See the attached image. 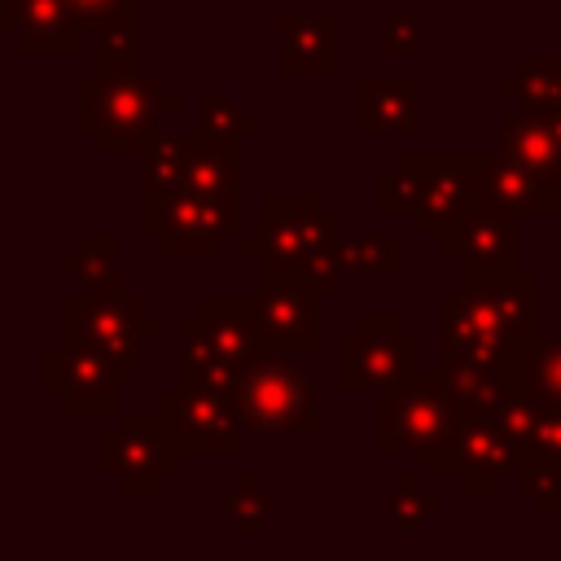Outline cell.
Listing matches in <instances>:
<instances>
[{"mask_svg":"<svg viewBox=\"0 0 561 561\" xmlns=\"http://www.w3.org/2000/svg\"><path fill=\"white\" fill-rule=\"evenodd\" d=\"M465 412L456 408L443 373L434 377H408L390 390H381L377 408V447L381 451H408L421 460V473H456Z\"/></svg>","mask_w":561,"mask_h":561,"instance_id":"obj_1","label":"cell"},{"mask_svg":"<svg viewBox=\"0 0 561 561\" xmlns=\"http://www.w3.org/2000/svg\"><path fill=\"white\" fill-rule=\"evenodd\" d=\"M162 88L153 75H83L79 83V131L101 153H149L158 140Z\"/></svg>","mask_w":561,"mask_h":561,"instance_id":"obj_2","label":"cell"},{"mask_svg":"<svg viewBox=\"0 0 561 561\" xmlns=\"http://www.w3.org/2000/svg\"><path fill=\"white\" fill-rule=\"evenodd\" d=\"M342 219L320 206L311 193H267L259 202V228L237 232V250L254 254L263 267L276 272H302L320 254H337L342 245Z\"/></svg>","mask_w":561,"mask_h":561,"instance_id":"obj_3","label":"cell"},{"mask_svg":"<svg viewBox=\"0 0 561 561\" xmlns=\"http://www.w3.org/2000/svg\"><path fill=\"white\" fill-rule=\"evenodd\" d=\"M316 381L294 355H263L245 368L237 386V412L245 434L254 438H280V434H316Z\"/></svg>","mask_w":561,"mask_h":561,"instance_id":"obj_4","label":"cell"},{"mask_svg":"<svg viewBox=\"0 0 561 561\" xmlns=\"http://www.w3.org/2000/svg\"><path fill=\"white\" fill-rule=\"evenodd\" d=\"M61 346L66 351H96L114 359L123 373L140 368V337L158 333V316L145 311L131 294H66L61 311Z\"/></svg>","mask_w":561,"mask_h":561,"instance_id":"obj_5","label":"cell"},{"mask_svg":"<svg viewBox=\"0 0 561 561\" xmlns=\"http://www.w3.org/2000/svg\"><path fill=\"white\" fill-rule=\"evenodd\" d=\"M535 289H539V280L526 267H513V272H469V267H460V289L456 294H460L473 329L486 337V346H495L508 359V355L539 342Z\"/></svg>","mask_w":561,"mask_h":561,"instance_id":"obj_6","label":"cell"},{"mask_svg":"<svg viewBox=\"0 0 561 561\" xmlns=\"http://www.w3.org/2000/svg\"><path fill=\"white\" fill-rule=\"evenodd\" d=\"M421 373V342L403 333L399 316L390 311H364L351 333L337 342V390H390Z\"/></svg>","mask_w":561,"mask_h":561,"instance_id":"obj_7","label":"cell"},{"mask_svg":"<svg viewBox=\"0 0 561 561\" xmlns=\"http://www.w3.org/2000/svg\"><path fill=\"white\" fill-rule=\"evenodd\" d=\"M180 456L184 451L175 447V438L158 412L123 416L101 438V473H110L123 495H153L180 469Z\"/></svg>","mask_w":561,"mask_h":561,"instance_id":"obj_8","label":"cell"},{"mask_svg":"<svg viewBox=\"0 0 561 561\" xmlns=\"http://www.w3.org/2000/svg\"><path fill=\"white\" fill-rule=\"evenodd\" d=\"M259 333L267 355H311L320 346V294L298 272H259Z\"/></svg>","mask_w":561,"mask_h":561,"instance_id":"obj_9","label":"cell"},{"mask_svg":"<svg viewBox=\"0 0 561 561\" xmlns=\"http://www.w3.org/2000/svg\"><path fill=\"white\" fill-rule=\"evenodd\" d=\"M39 390L53 394L61 412L114 416L123 408V368L96 351L57 346L39 355Z\"/></svg>","mask_w":561,"mask_h":561,"instance_id":"obj_10","label":"cell"},{"mask_svg":"<svg viewBox=\"0 0 561 561\" xmlns=\"http://www.w3.org/2000/svg\"><path fill=\"white\" fill-rule=\"evenodd\" d=\"M158 416L184 456H232L245 438L237 394H202L175 386L158 399Z\"/></svg>","mask_w":561,"mask_h":561,"instance_id":"obj_11","label":"cell"},{"mask_svg":"<svg viewBox=\"0 0 561 561\" xmlns=\"http://www.w3.org/2000/svg\"><path fill=\"white\" fill-rule=\"evenodd\" d=\"M237 193H193L184 188L158 219L162 254H215L228 232H237Z\"/></svg>","mask_w":561,"mask_h":561,"instance_id":"obj_12","label":"cell"},{"mask_svg":"<svg viewBox=\"0 0 561 561\" xmlns=\"http://www.w3.org/2000/svg\"><path fill=\"white\" fill-rule=\"evenodd\" d=\"M482 162L486 158H478V153H465V158L430 153V158H421V171H425V202H421V215H416L421 232H430L438 241L465 215L478 210V171H482Z\"/></svg>","mask_w":561,"mask_h":561,"instance_id":"obj_13","label":"cell"},{"mask_svg":"<svg viewBox=\"0 0 561 561\" xmlns=\"http://www.w3.org/2000/svg\"><path fill=\"white\" fill-rule=\"evenodd\" d=\"M0 31L22 57H75L88 35L61 0H0Z\"/></svg>","mask_w":561,"mask_h":561,"instance_id":"obj_14","label":"cell"},{"mask_svg":"<svg viewBox=\"0 0 561 561\" xmlns=\"http://www.w3.org/2000/svg\"><path fill=\"white\" fill-rule=\"evenodd\" d=\"M478 210L491 219H535V215H552L557 210V184L530 175L526 167L500 158H486L478 171Z\"/></svg>","mask_w":561,"mask_h":561,"instance_id":"obj_15","label":"cell"},{"mask_svg":"<svg viewBox=\"0 0 561 561\" xmlns=\"http://www.w3.org/2000/svg\"><path fill=\"white\" fill-rule=\"evenodd\" d=\"M355 118L364 136H412L421 127V79L416 75H359Z\"/></svg>","mask_w":561,"mask_h":561,"instance_id":"obj_16","label":"cell"},{"mask_svg":"<svg viewBox=\"0 0 561 561\" xmlns=\"http://www.w3.org/2000/svg\"><path fill=\"white\" fill-rule=\"evenodd\" d=\"M197 324L215 346V355L237 368H250L254 359L267 355L259 333V302L245 294H206L197 302Z\"/></svg>","mask_w":561,"mask_h":561,"instance_id":"obj_17","label":"cell"},{"mask_svg":"<svg viewBox=\"0 0 561 561\" xmlns=\"http://www.w3.org/2000/svg\"><path fill=\"white\" fill-rule=\"evenodd\" d=\"M504 473H517V447L491 425L486 412H465L460 451H456V486L465 495L500 491Z\"/></svg>","mask_w":561,"mask_h":561,"instance_id":"obj_18","label":"cell"},{"mask_svg":"<svg viewBox=\"0 0 561 561\" xmlns=\"http://www.w3.org/2000/svg\"><path fill=\"white\" fill-rule=\"evenodd\" d=\"M438 250L469 272H513L522 259V237L513 219H491L473 210L451 232L438 237Z\"/></svg>","mask_w":561,"mask_h":561,"instance_id":"obj_19","label":"cell"},{"mask_svg":"<svg viewBox=\"0 0 561 561\" xmlns=\"http://www.w3.org/2000/svg\"><path fill=\"white\" fill-rule=\"evenodd\" d=\"M188 158H193V136H158L153 149L145 153V167H140V202H136L140 232H153L158 237L162 210L188 188Z\"/></svg>","mask_w":561,"mask_h":561,"instance_id":"obj_20","label":"cell"},{"mask_svg":"<svg viewBox=\"0 0 561 561\" xmlns=\"http://www.w3.org/2000/svg\"><path fill=\"white\" fill-rule=\"evenodd\" d=\"M280 35V75H337V18L333 13H285Z\"/></svg>","mask_w":561,"mask_h":561,"instance_id":"obj_21","label":"cell"},{"mask_svg":"<svg viewBox=\"0 0 561 561\" xmlns=\"http://www.w3.org/2000/svg\"><path fill=\"white\" fill-rule=\"evenodd\" d=\"M180 329V390H202V394H237L245 368L228 364L215 355V346L206 342L202 324H197V311L180 316L175 320Z\"/></svg>","mask_w":561,"mask_h":561,"instance_id":"obj_22","label":"cell"},{"mask_svg":"<svg viewBox=\"0 0 561 561\" xmlns=\"http://www.w3.org/2000/svg\"><path fill=\"white\" fill-rule=\"evenodd\" d=\"M500 153L539 180H552V184L561 180V136L552 131V123L543 114L513 110L500 127Z\"/></svg>","mask_w":561,"mask_h":561,"instance_id":"obj_23","label":"cell"},{"mask_svg":"<svg viewBox=\"0 0 561 561\" xmlns=\"http://www.w3.org/2000/svg\"><path fill=\"white\" fill-rule=\"evenodd\" d=\"M500 390L530 394L543 408H561V337H552V342L539 337L535 346L508 355L504 373H500Z\"/></svg>","mask_w":561,"mask_h":561,"instance_id":"obj_24","label":"cell"},{"mask_svg":"<svg viewBox=\"0 0 561 561\" xmlns=\"http://www.w3.org/2000/svg\"><path fill=\"white\" fill-rule=\"evenodd\" d=\"M118 250L123 241L114 232H83L57 267L75 280V294H118Z\"/></svg>","mask_w":561,"mask_h":561,"instance_id":"obj_25","label":"cell"},{"mask_svg":"<svg viewBox=\"0 0 561 561\" xmlns=\"http://www.w3.org/2000/svg\"><path fill=\"white\" fill-rule=\"evenodd\" d=\"M500 92L517 96L526 114H552L561 105V57L526 53L517 61V70H508L500 79Z\"/></svg>","mask_w":561,"mask_h":561,"instance_id":"obj_26","label":"cell"},{"mask_svg":"<svg viewBox=\"0 0 561 561\" xmlns=\"http://www.w3.org/2000/svg\"><path fill=\"white\" fill-rule=\"evenodd\" d=\"M241 184V162L232 140H210L193 136V158H188V188L193 193H237Z\"/></svg>","mask_w":561,"mask_h":561,"instance_id":"obj_27","label":"cell"},{"mask_svg":"<svg viewBox=\"0 0 561 561\" xmlns=\"http://www.w3.org/2000/svg\"><path fill=\"white\" fill-rule=\"evenodd\" d=\"M346 276H394L399 272V237L394 232H351L337 245Z\"/></svg>","mask_w":561,"mask_h":561,"instance_id":"obj_28","label":"cell"},{"mask_svg":"<svg viewBox=\"0 0 561 561\" xmlns=\"http://www.w3.org/2000/svg\"><path fill=\"white\" fill-rule=\"evenodd\" d=\"M421 202H425V171H421V158L416 153H403L381 180H377V206L386 215H421Z\"/></svg>","mask_w":561,"mask_h":561,"instance_id":"obj_29","label":"cell"},{"mask_svg":"<svg viewBox=\"0 0 561 561\" xmlns=\"http://www.w3.org/2000/svg\"><path fill=\"white\" fill-rule=\"evenodd\" d=\"M263 127V118L259 114H250V110H241L232 96H224V92H202L197 96V131L202 136H210V140H241V136H254Z\"/></svg>","mask_w":561,"mask_h":561,"instance_id":"obj_30","label":"cell"},{"mask_svg":"<svg viewBox=\"0 0 561 561\" xmlns=\"http://www.w3.org/2000/svg\"><path fill=\"white\" fill-rule=\"evenodd\" d=\"M491 425L517 447V460L530 451V443H535V434H539V421H543V403L539 399H530V394H508V390H500V399L491 403Z\"/></svg>","mask_w":561,"mask_h":561,"instance_id":"obj_31","label":"cell"},{"mask_svg":"<svg viewBox=\"0 0 561 561\" xmlns=\"http://www.w3.org/2000/svg\"><path fill=\"white\" fill-rule=\"evenodd\" d=\"M381 508H386V517H394V526H399V530H416L425 517L443 513V495H438V491H430V486H421V478H416V473H403V478L386 491Z\"/></svg>","mask_w":561,"mask_h":561,"instance_id":"obj_32","label":"cell"},{"mask_svg":"<svg viewBox=\"0 0 561 561\" xmlns=\"http://www.w3.org/2000/svg\"><path fill=\"white\" fill-rule=\"evenodd\" d=\"M224 508H228V517L237 522V530H241V535H259V530H263V522L272 517L276 500H272V491H267L254 473H245V478L224 495Z\"/></svg>","mask_w":561,"mask_h":561,"instance_id":"obj_33","label":"cell"},{"mask_svg":"<svg viewBox=\"0 0 561 561\" xmlns=\"http://www.w3.org/2000/svg\"><path fill=\"white\" fill-rule=\"evenodd\" d=\"M96 57H101V75H140L136 66V48H140V31H136V18L127 22H114L96 35Z\"/></svg>","mask_w":561,"mask_h":561,"instance_id":"obj_34","label":"cell"},{"mask_svg":"<svg viewBox=\"0 0 561 561\" xmlns=\"http://www.w3.org/2000/svg\"><path fill=\"white\" fill-rule=\"evenodd\" d=\"M517 486L539 504V513H557V504H561V460L522 456L517 460Z\"/></svg>","mask_w":561,"mask_h":561,"instance_id":"obj_35","label":"cell"},{"mask_svg":"<svg viewBox=\"0 0 561 561\" xmlns=\"http://www.w3.org/2000/svg\"><path fill=\"white\" fill-rule=\"evenodd\" d=\"M75 18H79V26L83 31H92V35H101L105 26H114V22H127V18H136V0H61Z\"/></svg>","mask_w":561,"mask_h":561,"instance_id":"obj_36","label":"cell"},{"mask_svg":"<svg viewBox=\"0 0 561 561\" xmlns=\"http://www.w3.org/2000/svg\"><path fill=\"white\" fill-rule=\"evenodd\" d=\"M421 48V26L412 13H386L381 18V31H377V53L386 57H408Z\"/></svg>","mask_w":561,"mask_h":561,"instance_id":"obj_37","label":"cell"},{"mask_svg":"<svg viewBox=\"0 0 561 561\" xmlns=\"http://www.w3.org/2000/svg\"><path fill=\"white\" fill-rule=\"evenodd\" d=\"M526 456H548V460H561V408H543V421H539V434L530 443Z\"/></svg>","mask_w":561,"mask_h":561,"instance_id":"obj_38","label":"cell"},{"mask_svg":"<svg viewBox=\"0 0 561 561\" xmlns=\"http://www.w3.org/2000/svg\"><path fill=\"white\" fill-rule=\"evenodd\" d=\"M543 118H548V123H552V131H557V136H561V105H557V110H552V114H543Z\"/></svg>","mask_w":561,"mask_h":561,"instance_id":"obj_39","label":"cell"},{"mask_svg":"<svg viewBox=\"0 0 561 561\" xmlns=\"http://www.w3.org/2000/svg\"><path fill=\"white\" fill-rule=\"evenodd\" d=\"M557 337H561V298H557Z\"/></svg>","mask_w":561,"mask_h":561,"instance_id":"obj_40","label":"cell"}]
</instances>
